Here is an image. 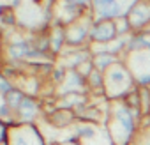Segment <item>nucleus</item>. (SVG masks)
Wrapping results in <instances>:
<instances>
[{
	"label": "nucleus",
	"instance_id": "f8f14e48",
	"mask_svg": "<svg viewBox=\"0 0 150 145\" xmlns=\"http://www.w3.org/2000/svg\"><path fill=\"white\" fill-rule=\"evenodd\" d=\"M118 60H120V57H117V55H113V53H110V51H99V53H94V57H92L94 67H96L97 71H101V72H106V71H108L111 65H115Z\"/></svg>",
	"mask_w": 150,
	"mask_h": 145
},
{
	"label": "nucleus",
	"instance_id": "2eb2a0df",
	"mask_svg": "<svg viewBox=\"0 0 150 145\" xmlns=\"http://www.w3.org/2000/svg\"><path fill=\"white\" fill-rule=\"evenodd\" d=\"M74 134H76L81 141H83V140H92V138H96L97 129H96V126H94V124L80 122V124L76 126V129H74Z\"/></svg>",
	"mask_w": 150,
	"mask_h": 145
},
{
	"label": "nucleus",
	"instance_id": "dca6fc26",
	"mask_svg": "<svg viewBox=\"0 0 150 145\" xmlns=\"http://www.w3.org/2000/svg\"><path fill=\"white\" fill-rule=\"evenodd\" d=\"M139 92V110L141 115H150V87H138Z\"/></svg>",
	"mask_w": 150,
	"mask_h": 145
},
{
	"label": "nucleus",
	"instance_id": "39448f33",
	"mask_svg": "<svg viewBox=\"0 0 150 145\" xmlns=\"http://www.w3.org/2000/svg\"><path fill=\"white\" fill-rule=\"evenodd\" d=\"M11 145H48L41 131L34 124H23L14 126L9 131Z\"/></svg>",
	"mask_w": 150,
	"mask_h": 145
},
{
	"label": "nucleus",
	"instance_id": "4be33fe9",
	"mask_svg": "<svg viewBox=\"0 0 150 145\" xmlns=\"http://www.w3.org/2000/svg\"><path fill=\"white\" fill-rule=\"evenodd\" d=\"M20 6V0H13V2H11V7L14 9V7H18Z\"/></svg>",
	"mask_w": 150,
	"mask_h": 145
},
{
	"label": "nucleus",
	"instance_id": "b1692460",
	"mask_svg": "<svg viewBox=\"0 0 150 145\" xmlns=\"http://www.w3.org/2000/svg\"><path fill=\"white\" fill-rule=\"evenodd\" d=\"M32 2H34V4H41V2H42V0H32Z\"/></svg>",
	"mask_w": 150,
	"mask_h": 145
},
{
	"label": "nucleus",
	"instance_id": "6ab92c4d",
	"mask_svg": "<svg viewBox=\"0 0 150 145\" xmlns=\"http://www.w3.org/2000/svg\"><path fill=\"white\" fill-rule=\"evenodd\" d=\"M65 76H67V69L65 67H62V65H58V67H55L53 69V72H51V80H53V83H58V85H62L64 83V80H65Z\"/></svg>",
	"mask_w": 150,
	"mask_h": 145
},
{
	"label": "nucleus",
	"instance_id": "f3484780",
	"mask_svg": "<svg viewBox=\"0 0 150 145\" xmlns=\"http://www.w3.org/2000/svg\"><path fill=\"white\" fill-rule=\"evenodd\" d=\"M0 21L4 25H9V27L16 25V14H14V9L11 6H0Z\"/></svg>",
	"mask_w": 150,
	"mask_h": 145
},
{
	"label": "nucleus",
	"instance_id": "423d86ee",
	"mask_svg": "<svg viewBox=\"0 0 150 145\" xmlns=\"http://www.w3.org/2000/svg\"><path fill=\"white\" fill-rule=\"evenodd\" d=\"M132 32H143L150 25V0H136L127 13Z\"/></svg>",
	"mask_w": 150,
	"mask_h": 145
},
{
	"label": "nucleus",
	"instance_id": "6e6552de",
	"mask_svg": "<svg viewBox=\"0 0 150 145\" xmlns=\"http://www.w3.org/2000/svg\"><path fill=\"white\" fill-rule=\"evenodd\" d=\"M60 87L62 89L58 90V96H65V94H88L87 78L81 75L78 69H69L67 76H65V80H64V83Z\"/></svg>",
	"mask_w": 150,
	"mask_h": 145
},
{
	"label": "nucleus",
	"instance_id": "a211bd4d",
	"mask_svg": "<svg viewBox=\"0 0 150 145\" xmlns=\"http://www.w3.org/2000/svg\"><path fill=\"white\" fill-rule=\"evenodd\" d=\"M115 25H117L118 36H131L132 34V28H131V23H129L127 16H122V18L115 20Z\"/></svg>",
	"mask_w": 150,
	"mask_h": 145
},
{
	"label": "nucleus",
	"instance_id": "f257e3e1",
	"mask_svg": "<svg viewBox=\"0 0 150 145\" xmlns=\"http://www.w3.org/2000/svg\"><path fill=\"white\" fill-rule=\"evenodd\" d=\"M141 112L132 110L124 101H108L106 112V131L113 145H131L139 134Z\"/></svg>",
	"mask_w": 150,
	"mask_h": 145
},
{
	"label": "nucleus",
	"instance_id": "cd10ccee",
	"mask_svg": "<svg viewBox=\"0 0 150 145\" xmlns=\"http://www.w3.org/2000/svg\"><path fill=\"white\" fill-rule=\"evenodd\" d=\"M62 145H65V143H62Z\"/></svg>",
	"mask_w": 150,
	"mask_h": 145
},
{
	"label": "nucleus",
	"instance_id": "9b49d317",
	"mask_svg": "<svg viewBox=\"0 0 150 145\" xmlns=\"http://www.w3.org/2000/svg\"><path fill=\"white\" fill-rule=\"evenodd\" d=\"M50 48L53 55H62L64 50L67 48L65 44V27L55 23L50 28Z\"/></svg>",
	"mask_w": 150,
	"mask_h": 145
},
{
	"label": "nucleus",
	"instance_id": "1a4fd4ad",
	"mask_svg": "<svg viewBox=\"0 0 150 145\" xmlns=\"http://www.w3.org/2000/svg\"><path fill=\"white\" fill-rule=\"evenodd\" d=\"M48 122L57 127V129H62V127H69L72 126L74 122H76V113H74L72 110H67V108H55L51 110L48 115H46Z\"/></svg>",
	"mask_w": 150,
	"mask_h": 145
},
{
	"label": "nucleus",
	"instance_id": "412c9836",
	"mask_svg": "<svg viewBox=\"0 0 150 145\" xmlns=\"http://www.w3.org/2000/svg\"><path fill=\"white\" fill-rule=\"evenodd\" d=\"M64 2H69L78 7H85V9H92V0H64Z\"/></svg>",
	"mask_w": 150,
	"mask_h": 145
},
{
	"label": "nucleus",
	"instance_id": "20e7f679",
	"mask_svg": "<svg viewBox=\"0 0 150 145\" xmlns=\"http://www.w3.org/2000/svg\"><path fill=\"white\" fill-rule=\"evenodd\" d=\"M94 18L87 16L80 21H74L65 27V44L67 48H85L90 44V28H92Z\"/></svg>",
	"mask_w": 150,
	"mask_h": 145
},
{
	"label": "nucleus",
	"instance_id": "7ed1b4c3",
	"mask_svg": "<svg viewBox=\"0 0 150 145\" xmlns=\"http://www.w3.org/2000/svg\"><path fill=\"white\" fill-rule=\"evenodd\" d=\"M125 62L129 71L132 72L138 87H150V51H136L120 58Z\"/></svg>",
	"mask_w": 150,
	"mask_h": 145
},
{
	"label": "nucleus",
	"instance_id": "f03ea898",
	"mask_svg": "<svg viewBox=\"0 0 150 145\" xmlns=\"http://www.w3.org/2000/svg\"><path fill=\"white\" fill-rule=\"evenodd\" d=\"M132 72L124 60H118L104 72V97L106 101H120L136 89Z\"/></svg>",
	"mask_w": 150,
	"mask_h": 145
},
{
	"label": "nucleus",
	"instance_id": "ddd939ff",
	"mask_svg": "<svg viewBox=\"0 0 150 145\" xmlns=\"http://www.w3.org/2000/svg\"><path fill=\"white\" fill-rule=\"evenodd\" d=\"M87 89H88V94H92V96H103L104 97V72L94 69L90 72V76L87 78Z\"/></svg>",
	"mask_w": 150,
	"mask_h": 145
},
{
	"label": "nucleus",
	"instance_id": "a878e982",
	"mask_svg": "<svg viewBox=\"0 0 150 145\" xmlns=\"http://www.w3.org/2000/svg\"><path fill=\"white\" fill-rule=\"evenodd\" d=\"M2 129H4V126H0V136H2Z\"/></svg>",
	"mask_w": 150,
	"mask_h": 145
},
{
	"label": "nucleus",
	"instance_id": "4468645a",
	"mask_svg": "<svg viewBox=\"0 0 150 145\" xmlns=\"http://www.w3.org/2000/svg\"><path fill=\"white\" fill-rule=\"evenodd\" d=\"M23 97H25V92L20 89V87H14L7 96H4V99H6V104L13 110V112H16L18 110V106L21 104V101H23Z\"/></svg>",
	"mask_w": 150,
	"mask_h": 145
},
{
	"label": "nucleus",
	"instance_id": "5701e85b",
	"mask_svg": "<svg viewBox=\"0 0 150 145\" xmlns=\"http://www.w3.org/2000/svg\"><path fill=\"white\" fill-rule=\"evenodd\" d=\"M2 53H4V46H2V39H0V57H2Z\"/></svg>",
	"mask_w": 150,
	"mask_h": 145
},
{
	"label": "nucleus",
	"instance_id": "bb28decb",
	"mask_svg": "<svg viewBox=\"0 0 150 145\" xmlns=\"http://www.w3.org/2000/svg\"><path fill=\"white\" fill-rule=\"evenodd\" d=\"M139 145H146V143H139Z\"/></svg>",
	"mask_w": 150,
	"mask_h": 145
},
{
	"label": "nucleus",
	"instance_id": "aec40b11",
	"mask_svg": "<svg viewBox=\"0 0 150 145\" xmlns=\"http://www.w3.org/2000/svg\"><path fill=\"white\" fill-rule=\"evenodd\" d=\"M13 89H14L13 82H11L9 78H6L2 72H0V96H7Z\"/></svg>",
	"mask_w": 150,
	"mask_h": 145
},
{
	"label": "nucleus",
	"instance_id": "9d476101",
	"mask_svg": "<svg viewBox=\"0 0 150 145\" xmlns=\"http://www.w3.org/2000/svg\"><path fill=\"white\" fill-rule=\"evenodd\" d=\"M39 103L35 101V97L32 96H25L21 104L18 106L16 110V115H18V120L23 122V124H32L34 119L37 117V112H39Z\"/></svg>",
	"mask_w": 150,
	"mask_h": 145
},
{
	"label": "nucleus",
	"instance_id": "0eeeda50",
	"mask_svg": "<svg viewBox=\"0 0 150 145\" xmlns=\"http://www.w3.org/2000/svg\"><path fill=\"white\" fill-rule=\"evenodd\" d=\"M118 37L115 21L101 20L94 21L90 28V44H110Z\"/></svg>",
	"mask_w": 150,
	"mask_h": 145
},
{
	"label": "nucleus",
	"instance_id": "393cba45",
	"mask_svg": "<svg viewBox=\"0 0 150 145\" xmlns=\"http://www.w3.org/2000/svg\"><path fill=\"white\" fill-rule=\"evenodd\" d=\"M145 30H146V32H148V34H150V25H148V27H146V28H145Z\"/></svg>",
	"mask_w": 150,
	"mask_h": 145
}]
</instances>
